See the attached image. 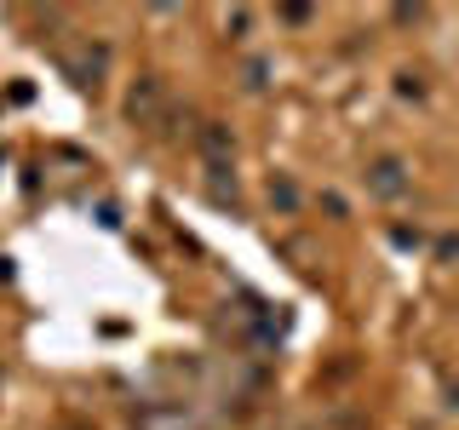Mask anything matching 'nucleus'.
Wrapping results in <instances>:
<instances>
[{
	"label": "nucleus",
	"mask_w": 459,
	"mask_h": 430,
	"mask_svg": "<svg viewBox=\"0 0 459 430\" xmlns=\"http://www.w3.org/2000/svg\"><path fill=\"white\" fill-rule=\"evenodd\" d=\"M155 98H161V86H155V81H143V86H133V104H126V109H133V121H143V115L155 109Z\"/></svg>",
	"instance_id": "f03ea898"
},
{
	"label": "nucleus",
	"mask_w": 459,
	"mask_h": 430,
	"mask_svg": "<svg viewBox=\"0 0 459 430\" xmlns=\"http://www.w3.org/2000/svg\"><path fill=\"white\" fill-rule=\"evenodd\" d=\"M201 143H207L212 155H230V138H224V126H207V133H201Z\"/></svg>",
	"instance_id": "7ed1b4c3"
},
{
	"label": "nucleus",
	"mask_w": 459,
	"mask_h": 430,
	"mask_svg": "<svg viewBox=\"0 0 459 430\" xmlns=\"http://www.w3.org/2000/svg\"><path fill=\"white\" fill-rule=\"evenodd\" d=\"M368 190H373V195H385V201H391V195H402V190H408V167H402L396 155L373 161V167H368Z\"/></svg>",
	"instance_id": "f257e3e1"
}]
</instances>
